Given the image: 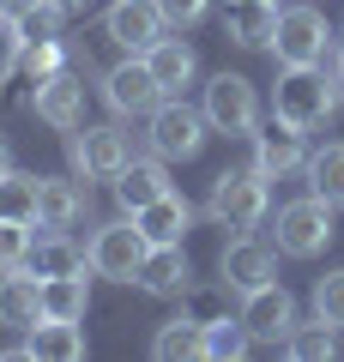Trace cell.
I'll list each match as a JSON object with an SVG mask.
<instances>
[{
	"mask_svg": "<svg viewBox=\"0 0 344 362\" xmlns=\"http://www.w3.org/2000/svg\"><path fill=\"white\" fill-rule=\"evenodd\" d=\"M338 97H344V78L338 73L326 78L320 66H284L278 85H272V115L308 133V127H320V121L338 109Z\"/></svg>",
	"mask_w": 344,
	"mask_h": 362,
	"instance_id": "1",
	"label": "cell"
},
{
	"mask_svg": "<svg viewBox=\"0 0 344 362\" xmlns=\"http://www.w3.org/2000/svg\"><path fill=\"white\" fill-rule=\"evenodd\" d=\"M266 206H272V194H266V175H260L254 163L224 169V175L212 181V199H205L212 223H224V230H254V223L266 218Z\"/></svg>",
	"mask_w": 344,
	"mask_h": 362,
	"instance_id": "2",
	"label": "cell"
},
{
	"mask_svg": "<svg viewBox=\"0 0 344 362\" xmlns=\"http://www.w3.org/2000/svg\"><path fill=\"white\" fill-rule=\"evenodd\" d=\"M145 230L133 218H115V223H103L97 235H91V247H85V259H91V272L97 278H115V284H133L139 278V266H145Z\"/></svg>",
	"mask_w": 344,
	"mask_h": 362,
	"instance_id": "3",
	"label": "cell"
},
{
	"mask_svg": "<svg viewBox=\"0 0 344 362\" xmlns=\"http://www.w3.org/2000/svg\"><path fill=\"white\" fill-rule=\"evenodd\" d=\"M326 13L320 6H278V30H272V54L284 66H320L326 61Z\"/></svg>",
	"mask_w": 344,
	"mask_h": 362,
	"instance_id": "4",
	"label": "cell"
},
{
	"mask_svg": "<svg viewBox=\"0 0 344 362\" xmlns=\"http://www.w3.org/2000/svg\"><path fill=\"white\" fill-rule=\"evenodd\" d=\"M326 242H332V206L320 194L278 206V254L314 259V254H326Z\"/></svg>",
	"mask_w": 344,
	"mask_h": 362,
	"instance_id": "5",
	"label": "cell"
},
{
	"mask_svg": "<svg viewBox=\"0 0 344 362\" xmlns=\"http://www.w3.org/2000/svg\"><path fill=\"white\" fill-rule=\"evenodd\" d=\"M205 127H212L205 109H188V103H169L164 97V103L151 109V133H145V139H151V151L164 157V163H176V157H200Z\"/></svg>",
	"mask_w": 344,
	"mask_h": 362,
	"instance_id": "6",
	"label": "cell"
},
{
	"mask_svg": "<svg viewBox=\"0 0 344 362\" xmlns=\"http://www.w3.org/2000/svg\"><path fill=\"white\" fill-rule=\"evenodd\" d=\"M205 121L217 133H254L260 127V97L242 73H217L205 85Z\"/></svg>",
	"mask_w": 344,
	"mask_h": 362,
	"instance_id": "7",
	"label": "cell"
},
{
	"mask_svg": "<svg viewBox=\"0 0 344 362\" xmlns=\"http://www.w3.org/2000/svg\"><path fill=\"white\" fill-rule=\"evenodd\" d=\"M103 103H109L115 115H151V109L164 103V85L151 78L145 54H133V61H121V66L103 73Z\"/></svg>",
	"mask_w": 344,
	"mask_h": 362,
	"instance_id": "8",
	"label": "cell"
},
{
	"mask_svg": "<svg viewBox=\"0 0 344 362\" xmlns=\"http://www.w3.org/2000/svg\"><path fill=\"white\" fill-rule=\"evenodd\" d=\"M242 326H248V338H260V344H284L290 326H296V296L278 284V278L260 284V290H248L242 296Z\"/></svg>",
	"mask_w": 344,
	"mask_h": 362,
	"instance_id": "9",
	"label": "cell"
},
{
	"mask_svg": "<svg viewBox=\"0 0 344 362\" xmlns=\"http://www.w3.org/2000/svg\"><path fill=\"white\" fill-rule=\"evenodd\" d=\"M127 163H133V145H127L121 127H85L73 139V169L85 181H115Z\"/></svg>",
	"mask_w": 344,
	"mask_h": 362,
	"instance_id": "10",
	"label": "cell"
},
{
	"mask_svg": "<svg viewBox=\"0 0 344 362\" xmlns=\"http://www.w3.org/2000/svg\"><path fill=\"white\" fill-rule=\"evenodd\" d=\"M248 139H254V169H260L266 181L308 169V139H302V127H290V121L272 115V127H254Z\"/></svg>",
	"mask_w": 344,
	"mask_h": 362,
	"instance_id": "11",
	"label": "cell"
},
{
	"mask_svg": "<svg viewBox=\"0 0 344 362\" xmlns=\"http://www.w3.org/2000/svg\"><path fill=\"white\" fill-rule=\"evenodd\" d=\"M103 30H109L115 49H127V54H145L157 37H164V13H157V0H115L109 13H103Z\"/></svg>",
	"mask_w": 344,
	"mask_h": 362,
	"instance_id": "12",
	"label": "cell"
},
{
	"mask_svg": "<svg viewBox=\"0 0 344 362\" xmlns=\"http://www.w3.org/2000/svg\"><path fill=\"white\" fill-rule=\"evenodd\" d=\"M272 272H278V254H272L266 242H254V235H242V242H229L224 254H217V278H224L229 290H260L272 284Z\"/></svg>",
	"mask_w": 344,
	"mask_h": 362,
	"instance_id": "13",
	"label": "cell"
},
{
	"mask_svg": "<svg viewBox=\"0 0 344 362\" xmlns=\"http://www.w3.org/2000/svg\"><path fill=\"white\" fill-rule=\"evenodd\" d=\"M30 103H37V115L49 121V127H61V133H73V127H85V85H79L73 73H49L37 85V97H30Z\"/></svg>",
	"mask_w": 344,
	"mask_h": 362,
	"instance_id": "14",
	"label": "cell"
},
{
	"mask_svg": "<svg viewBox=\"0 0 344 362\" xmlns=\"http://www.w3.org/2000/svg\"><path fill=\"white\" fill-rule=\"evenodd\" d=\"M42 320V278L30 266L18 272H0V326H13V332H30Z\"/></svg>",
	"mask_w": 344,
	"mask_h": 362,
	"instance_id": "15",
	"label": "cell"
},
{
	"mask_svg": "<svg viewBox=\"0 0 344 362\" xmlns=\"http://www.w3.org/2000/svg\"><path fill=\"white\" fill-rule=\"evenodd\" d=\"M133 284L151 290V296H181V290L193 284V266H188V254H181V242H151Z\"/></svg>",
	"mask_w": 344,
	"mask_h": 362,
	"instance_id": "16",
	"label": "cell"
},
{
	"mask_svg": "<svg viewBox=\"0 0 344 362\" xmlns=\"http://www.w3.org/2000/svg\"><path fill=\"white\" fill-rule=\"evenodd\" d=\"M25 356H37V362H79L85 356V326L42 314V320L25 332Z\"/></svg>",
	"mask_w": 344,
	"mask_h": 362,
	"instance_id": "17",
	"label": "cell"
},
{
	"mask_svg": "<svg viewBox=\"0 0 344 362\" xmlns=\"http://www.w3.org/2000/svg\"><path fill=\"white\" fill-rule=\"evenodd\" d=\"M85 218V187L61 175H37V230H73Z\"/></svg>",
	"mask_w": 344,
	"mask_h": 362,
	"instance_id": "18",
	"label": "cell"
},
{
	"mask_svg": "<svg viewBox=\"0 0 344 362\" xmlns=\"http://www.w3.org/2000/svg\"><path fill=\"white\" fill-rule=\"evenodd\" d=\"M145 66H151V78L164 85V97H181V85H193V73H200V54L181 37H157L151 49H145Z\"/></svg>",
	"mask_w": 344,
	"mask_h": 362,
	"instance_id": "19",
	"label": "cell"
},
{
	"mask_svg": "<svg viewBox=\"0 0 344 362\" xmlns=\"http://www.w3.org/2000/svg\"><path fill=\"white\" fill-rule=\"evenodd\" d=\"M109 187H115V199H121V211H139V206H151L157 194H169V169H164V157L151 151V157H133Z\"/></svg>",
	"mask_w": 344,
	"mask_h": 362,
	"instance_id": "20",
	"label": "cell"
},
{
	"mask_svg": "<svg viewBox=\"0 0 344 362\" xmlns=\"http://www.w3.org/2000/svg\"><path fill=\"white\" fill-rule=\"evenodd\" d=\"M127 218L145 230V242H181V235H188V223H193V206L176 194V187H169V194H157L151 206L127 211Z\"/></svg>",
	"mask_w": 344,
	"mask_h": 362,
	"instance_id": "21",
	"label": "cell"
},
{
	"mask_svg": "<svg viewBox=\"0 0 344 362\" xmlns=\"http://www.w3.org/2000/svg\"><path fill=\"white\" fill-rule=\"evenodd\" d=\"M30 272H37L42 284H49V278H67V272H85L91 259L79 254L73 242H67V230H42L37 242H30V259H25Z\"/></svg>",
	"mask_w": 344,
	"mask_h": 362,
	"instance_id": "22",
	"label": "cell"
},
{
	"mask_svg": "<svg viewBox=\"0 0 344 362\" xmlns=\"http://www.w3.org/2000/svg\"><path fill=\"white\" fill-rule=\"evenodd\" d=\"M224 30L242 49H272V30H278V6H260V0H229Z\"/></svg>",
	"mask_w": 344,
	"mask_h": 362,
	"instance_id": "23",
	"label": "cell"
},
{
	"mask_svg": "<svg viewBox=\"0 0 344 362\" xmlns=\"http://www.w3.org/2000/svg\"><path fill=\"white\" fill-rule=\"evenodd\" d=\"M151 356H157V362H188V356H205V326H200V320H188V314L164 320V326H157V338H151Z\"/></svg>",
	"mask_w": 344,
	"mask_h": 362,
	"instance_id": "24",
	"label": "cell"
},
{
	"mask_svg": "<svg viewBox=\"0 0 344 362\" xmlns=\"http://www.w3.org/2000/svg\"><path fill=\"white\" fill-rule=\"evenodd\" d=\"M308 194H320L332 211H344V145L308 151Z\"/></svg>",
	"mask_w": 344,
	"mask_h": 362,
	"instance_id": "25",
	"label": "cell"
},
{
	"mask_svg": "<svg viewBox=\"0 0 344 362\" xmlns=\"http://www.w3.org/2000/svg\"><path fill=\"white\" fill-rule=\"evenodd\" d=\"M284 356H296V362H332V356H338V326H326L320 314H314V326L296 320L290 338H284Z\"/></svg>",
	"mask_w": 344,
	"mask_h": 362,
	"instance_id": "26",
	"label": "cell"
},
{
	"mask_svg": "<svg viewBox=\"0 0 344 362\" xmlns=\"http://www.w3.org/2000/svg\"><path fill=\"white\" fill-rule=\"evenodd\" d=\"M85 302H91L85 272H67V278L42 284V314H55V320H85Z\"/></svg>",
	"mask_w": 344,
	"mask_h": 362,
	"instance_id": "27",
	"label": "cell"
},
{
	"mask_svg": "<svg viewBox=\"0 0 344 362\" xmlns=\"http://www.w3.org/2000/svg\"><path fill=\"white\" fill-rule=\"evenodd\" d=\"M0 218H13V223H37V175H6L0 181Z\"/></svg>",
	"mask_w": 344,
	"mask_h": 362,
	"instance_id": "28",
	"label": "cell"
},
{
	"mask_svg": "<svg viewBox=\"0 0 344 362\" xmlns=\"http://www.w3.org/2000/svg\"><path fill=\"white\" fill-rule=\"evenodd\" d=\"M248 344H254V338H248V326H242V314H236V320H212L205 326V356H217V362H236V356H248Z\"/></svg>",
	"mask_w": 344,
	"mask_h": 362,
	"instance_id": "29",
	"label": "cell"
},
{
	"mask_svg": "<svg viewBox=\"0 0 344 362\" xmlns=\"http://www.w3.org/2000/svg\"><path fill=\"white\" fill-rule=\"evenodd\" d=\"M181 302H188V320H200V326H212V320H224L229 314V284L217 278V290H181Z\"/></svg>",
	"mask_w": 344,
	"mask_h": 362,
	"instance_id": "30",
	"label": "cell"
},
{
	"mask_svg": "<svg viewBox=\"0 0 344 362\" xmlns=\"http://www.w3.org/2000/svg\"><path fill=\"white\" fill-rule=\"evenodd\" d=\"M37 223H13V218H0V272H18L30 259V242H37Z\"/></svg>",
	"mask_w": 344,
	"mask_h": 362,
	"instance_id": "31",
	"label": "cell"
},
{
	"mask_svg": "<svg viewBox=\"0 0 344 362\" xmlns=\"http://www.w3.org/2000/svg\"><path fill=\"white\" fill-rule=\"evenodd\" d=\"M314 314L326 326H344V266L326 272V278H314Z\"/></svg>",
	"mask_w": 344,
	"mask_h": 362,
	"instance_id": "32",
	"label": "cell"
},
{
	"mask_svg": "<svg viewBox=\"0 0 344 362\" xmlns=\"http://www.w3.org/2000/svg\"><path fill=\"white\" fill-rule=\"evenodd\" d=\"M25 73H30V85H42L49 73H61V37L25 42Z\"/></svg>",
	"mask_w": 344,
	"mask_h": 362,
	"instance_id": "33",
	"label": "cell"
},
{
	"mask_svg": "<svg viewBox=\"0 0 344 362\" xmlns=\"http://www.w3.org/2000/svg\"><path fill=\"white\" fill-rule=\"evenodd\" d=\"M205 6H212V0H157V13H164V25H169V30L200 25V18H205Z\"/></svg>",
	"mask_w": 344,
	"mask_h": 362,
	"instance_id": "34",
	"label": "cell"
},
{
	"mask_svg": "<svg viewBox=\"0 0 344 362\" xmlns=\"http://www.w3.org/2000/svg\"><path fill=\"white\" fill-rule=\"evenodd\" d=\"M30 6H37V0H0V25H18Z\"/></svg>",
	"mask_w": 344,
	"mask_h": 362,
	"instance_id": "35",
	"label": "cell"
},
{
	"mask_svg": "<svg viewBox=\"0 0 344 362\" xmlns=\"http://www.w3.org/2000/svg\"><path fill=\"white\" fill-rule=\"evenodd\" d=\"M13 175V145H6V133H0V181Z\"/></svg>",
	"mask_w": 344,
	"mask_h": 362,
	"instance_id": "36",
	"label": "cell"
},
{
	"mask_svg": "<svg viewBox=\"0 0 344 362\" xmlns=\"http://www.w3.org/2000/svg\"><path fill=\"white\" fill-rule=\"evenodd\" d=\"M55 6H61L67 18H79V13H85V6H91V0H55Z\"/></svg>",
	"mask_w": 344,
	"mask_h": 362,
	"instance_id": "37",
	"label": "cell"
},
{
	"mask_svg": "<svg viewBox=\"0 0 344 362\" xmlns=\"http://www.w3.org/2000/svg\"><path fill=\"white\" fill-rule=\"evenodd\" d=\"M332 73H338V78H344V42H338V61H332Z\"/></svg>",
	"mask_w": 344,
	"mask_h": 362,
	"instance_id": "38",
	"label": "cell"
},
{
	"mask_svg": "<svg viewBox=\"0 0 344 362\" xmlns=\"http://www.w3.org/2000/svg\"><path fill=\"white\" fill-rule=\"evenodd\" d=\"M260 6H278V0H260Z\"/></svg>",
	"mask_w": 344,
	"mask_h": 362,
	"instance_id": "39",
	"label": "cell"
}]
</instances>
